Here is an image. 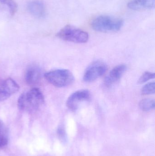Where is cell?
Listing matches in <instances>:
<instances>
[{"instance_id":"7a4b0ae2","label":"cell","mask_w":155,"mask_h":156,"mask_svg":"<svg viewBox=\"0 0 155 156\" xmlns=\"http://www.w3.org/2000/svg\"><path fill=\"white\" fill-rule=\"evenodd\" d=\"M123 25V21L122 19L106 15L97 16L91 22V26L93 30L103 33L117 32Z\"/></svg>"},{"instance_id":"ba28073f","label":"cell","mask_w":155,"mask_h":156,"mask_svg":"<svg viewBox=\"0 0 155 156\" xmlns=\"http://www.w3.org/2000/svg\"><path fill=\"white\" fill-rule=\"evenodd\" d=\"M126 69L125 65H120L114 68L105 78L104 83L106 86L109 87L118 81L123 76Z\"/></svg>"},{"instance_id":"9a60e30c","label":"cell","mask_w":155,"mask_h":156,"mask_svg":"<svg viewBox=\"0 0 155 156\" xmlns=\"http://www.w3.org/2000/svg\"><path fill=\"white\" fill-rule=\"evenodd\" d=\"M155 92V82H150L143 87L142 94L143 95H149L154 94Z\"/></svg>"},{"instance_id":"52a82bcc","label":"cell","mask_w":155,"mask_h":156,"mask_svg":"<svg viewBox=\"0 0 155 156\" xmlns=\"http://www.w3.org/2000/svg\"><path fill=\"white\" fill-rule=\"evenodd\" d=\"M90 97L91 94L88 90H82L75 92L67 99L66 106L71 111H76L81 102L88 101Z\"/></svg>"},{"instance_id":"6da1fadb","label":"cell","mask_w":155,"mask_h":156,"mask_svg":"<svg viewBox=\"0 0 155 156\" xmlns=\"http://www.w3.org/2000/svg\"><path fill=\"white\" fill-rule=\"evenodd\" d=\"M44 100L40 89L33 88L20 95L17 104L20 110L31 113L38 111L43 104Z\"/></svg>"},{"instance_id":"5b68a950","label":"cell","mask_w":155,"mask_h":156,"mask_svg":"<svg viewBox=\"0 0 155 156\" xmlns=\"http://www.w3.org/2000/svg\"><path fill=\"white\" fill-rule=\"evenodd\" d=\"M107 66L105 63L97 61L90 65L85 72L83 80L92 82L103 76L106 72Z\"/></svg>"},{"instance_id":"5bb4252c","label":"cell","mask_w":155,"mask_h":156,"mask_svg":"<svg viewBox=\"0 0 155 156\" xmlns=\"http://www.w3.org/2000/svg\"><path fill=\"white\" fill-rule=\"evenodd\" d=\"M0 2L9 8L11 16H14L17 11V5L14 0H0Z\"/></svg>"},{"instance_id":"2e32d148","label":"cell","mask_w":155,"mask_h":156,"mask_svg":"<svg viewBox=\"0 0 155 156\" xmlns=\"http://www.w3.org/2000/svg\"><path fill=\"white\" fill-rule=\"evenodd\" d=\"M155 73L152 72H146L141 76V77L139 78L138 82L139 83H144L150 80L154 79L155 78Z\"/></svg>"},{"instance_id":"7c38bea8","label":"cell","mask_w":155,"mask_h":156,"mask_svg":"<svg viewBox=\"0 0 155 156\" xmlns=\"http://www.w3.org/2000/svg\"><path fill=\"white\" fill-rule=\"evenodd\" d=\"M8 141V129L4 123L0 120V148L6 145Z\"/></svg>"},{"instance_id":"277c9868","label":"cell","mask_w":155,"mask_h":156,"mask_svg":"<svg viewBox=\"0 0 155 156\" xmlns=\"http://www.w3.org/2000/svg\"><path fill=\"white\" fill-rule=\"evenodd\" d=\"M57 37L64 41L77 44L86 43L89 35L86 32L70 25H66L56 34Z\"/></svg>"},{"instance_id":"4fadbf2b","label":"cell","mask_w":155,"mask_h":156,"mask_svg":"<svg viewBox=\"0 0 155 156\" xmlns=\"http://www.w3.org/2000/svg\"><path fill=\"white\" fill-rule=\"evenodd\" d=\"M155 105L154 100L145 99L142 100L139 103V107L143 112H150L154 109Z\"/></svg>"},{"instance_id":"3957f363","label":"cell","mask_w":155,"mask_h":156,"mask_svg":"<svg viewBox=\"0 0 155 156\" xmlns=\"http://www.w3.org/2000/svg\"><path fill=\"white\" fill-rule=\"evenodd\" d=\"M46 80L58 88L70 85L74 80L73 74L68 69H60L47 72L44 75Z\"/></svg>"},{"instance_id":"9c48e42d","label":"cell","mask_w":155,"mask_h":156,"mask_svg":"<svg viewBox=\"0 0 155 156\" xmlns=\"http://www.w3.org/2000/svg\"><path fill=\"white\" fill-rule=\"evenodd\" d=\"M42 78V71L36 66H30L27 68L25 75V82L29 85L37 84Z\"/></svg>"},{"instance_id":"8992f818","label":"cell","mask_w":155,"mask_h":156,"mask_svg":"<svg viewBox=\"0 0 155 156\" xmlns=\"http://www.w3.org/2000/svg\"><path fill=\"white\" fill-rule=\"evenodd\" d=\"M20 89L17 83L11 78L0 82V102L5 101Z\"/></svg>"},{"instance_id":"30bf717a","label":"cell","mask_w":155,"mask_h":156,"mask_svg":"<svg viewBox=\"0 0 155 156\" xmlns=\"http://www.w3.org/2000/svg\"><path fill=\"white\" fill-rule=\"evenodd\" d=\"M29 12L36 18H43L45 15V8L44 4L40 1H33L27 5Z\"/></svg>"},{"instance_id":"8fae6325","label":"cell","mask_w":155,"mask_h":156,"mask_svg":"<svg viewBox=\"0 0 155 156\" xmlns=\"http://www.w3.org/2000/svg\"><path fill=\"white\" fill-rule=\"evenodd\" d=\"M127 6L134 11L149 10L154 7L155 0H131Z\"/></svg>"}]
</instances>
